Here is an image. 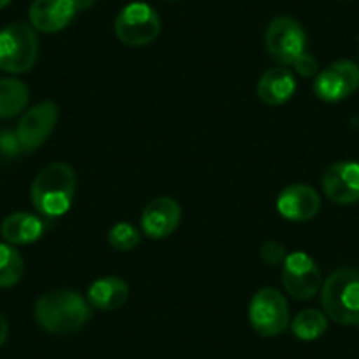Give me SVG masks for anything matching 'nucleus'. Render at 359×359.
I'll return each mask as SVG.
<instances>
[{"instance_id":"nucleus-10","label":"nucleus","mask_w":359,"mask_h":359,"mask_svg":"<svg viewBox=\"0 0 359 359\" xmlns=\"http://www.w3.org/2000/svg\"><path fill=\"white\" fill-rule=\"evenodd\" d=\"M58 122V106L53 101H44L27 109L20 118L16 134L25 154H32L43 147L51 136Z\"/></svg>"},{"instance_id":"nucleus-28","label":"nucleus","mask_w":359,"mask_h":359,"mask_svg":"<svg viewBox=\"0 0 359 359\" xmlns=\"http://www.w3.org/2000/svg\"><path fill=\"white\" fill-rule=\"evenodd\" d=\"M169 2H176V0H169Z\"/></svg>"},{"instance_id":"nucleus-21","label":"nucleus","mask_w":359,"mask_h":359,"mask_svg":"<svg viewBox=\"0 0 359 359\" xmlns=\"http://www.w3.org/2000/svg\"><path fill=\"white\" fill-rule=\"evenodd\" d=\"M141 234L137 231L136 226H133L130 222H118L109 229L108 233V241L115 250L118 252H129L134 247L140 245Z\"/></svg>"},{"instance_id":"nucleus-26","label":"nucleus","mask_w":359,"mask_h":359,"mask_svg":"<svg viewBox=\"0 0 359 359\" xmlns=\"http://www.w3.org/2000/svg\"><path fill=\"white\" fill-rule=\"evenodd\" d=\"M74 2L76 11H88L97 4V0H72Z\"/></svg>"},{"instance_id":"nucleus-14","label":"nucleus","mask_w":359,"mask_h":359,"mask_svg":"<svg viewBox=\"0 0 359 359\" xmlns=\"http://www.w3.org/2000/svg\"><path fill=\"white\" fill-rule=\"evenodd\" d=\"M76 13L72 0H34L29 9V22L34 30L57 34L72 22Z\"/></svg>"},{"instance_id":"nucleus-11","label":"nucleus","mask_w":359,"mask_h":359,"mask_svg":"<svg viewBox=\"0 0 359 359\" xmlns=\"http://www.w3.org/2000/svg\"><path fill=\"white\" fill-rule=\"evenodd\" d=\"M323 191L337 205L359 201V162L340 161L331 164L323 175Z\"/></svg>"},{"instance_id":"nucleus-4","label":"nucleus","mask_w":359,"mask_h":359,"mask_svg":"<svg viewBox=\"0 0 359 359\" xmlns=\"http://www.w3.org/2000/svg\"><path fill=\"white\" fill-rule=\"evenodd\" d=\"M39 39L30 23L15 22L0 30V69L23 74L36 65Z\"/></svg>"},{"instance_id":"nucleus-5","label":"nucleus","mask_w":359,"mask_h":359,"mask_svg":"<svg viewBox=\"0 0 359 359\" xmlns=\"http://www.w3.org/2000/svg\"><path fill=\"white\" fill-rule=\"evenodd\" d=\"M248 320L261 337H278L291 324L287 299L277 289L264 287L255 292L248 305Z\"/></svg>"},{"instance_id":"nucleus-20","label":"nucleus","mask_w":359,"mask_h":359,"mask_svg":"<svg viewBox=\"0 0 359 359\" xmlns=\"http://www.w3.org/2000/svg\"><path fill=\"white\" fill-rule=\"evenodd\" d=\"M25 271L22 254L13 245L0 243V289L18 284Z\"/></svg>"},{"instance_id":"nucleus-8","label":"nucleus","mask_w":359,"mask_h":359,"mask_svg":"<svg viewBox=\"0 0 359 359\" xmlns=\"http://www.w3.org/2000/svg\"><path fill=\"white\" fill-rule=\"evenodd\" d=\"M359 88V65L352 60H337L319 71L313 81V94L324 102H340Z\"/></svg>"},{"instance_id":"nucleus-13","label":"nucleus","mask_w":359,"mask_h":359,"mask_svg":"<svg viewBox=\"0 0 359 359\" xmlns=\"http://www.w3.org/2000/svg\"><path fill=\"white\" fill-rule=\"evenodd\" d=\"M277 210L291 222H306L319 213L320 196L309 185H289L278 194Z\"/></svg>"},{"instance_id":"nucleus-1","label":"nucleus","mask_w":359,"mask_h":359,"mask_svg":"<svg viewBox=\"0 0 359 359\" xmlns=\"http://www.w3.org/2000/svg\"><path fill=\"white\" fill-rule=\"evenodd\" d=\"M37 324L51 334L79 331L92 317V306L72 289H57L41 296L34 306Z\"/></svg>"},{"instance_id":"nucleus-12","label":"nucleus","mask_w":359,"mask_h":359,"mask_svg":"<svg viewBox=\"0 0 359 359\" xmlns=\"http://www.w3.org/2000/svg\"><path fill=\"white\" fill-rule=\"evenodd\" d=\"M182 208L172 198H157L144 206L141 213V231L151 240H164L178 229Z\"/></svg>"},{"instance_id":"nucleus-29","label":"nucleus","mask_w":359,"mask_h":359,"mask_svg":"<svg viewBox=\"0 0 359 359\" xmlns=\"http://www.w3.org/2000/svg\"><path fill=\"white\" fill-rule=\"evenodd\" d=\"M358 326H359V324H358Z\"/></svg>"},{"instance_id":"nucleus-24","label":"nucleus","mask_w":359,"mask_h":359,"mask_svg":"<svg viewBox=\"0 0 359 359\" xmlns=\"http://www.w3.org/2000/svg\"><path fill=\"white\" fill-rule=\"evenodd\" d=\"M292 69H294L299 76H303V78H312V76L319 74V64H317L316 57H312L310 53L302 55V57L294 62Z\"/></svg>"},{"instance_id":"nucleus-16","label":"nucleus","mask_w":359,"mask_h":359,"mask_svg":"<svg viewBox=\"0 0 359 359\" xmlns=\"http://www.w3.org/2000/svg\"><path fill=\"white\" fill-rule=\"evenodd\" d=\"M44 220L29 212H16L0 224V234L9 245H30L44 234Z\"/></svg>"},{"instance_id":"nucleus-23","label":"nucleus","mask_w":359,"mask_h":359,"mask_svg":"<svg viewBox=\"0 0 359 359\" xmlns=\"http://www.w3.org/2000/svg\"><path fill=\"white\" fill-rule=\"evenodd\" d=\"M22 151V144H20L16 130H2L0 133V157L15 158Z\"/></svg>"},{"instance_id":"nucleus-15","label":"nucleus","mask_w":359,"mask_h":359,"mask_svg":"<svg viewBox=\"0 0 359 359\" xmlns=\"http://www.w3.org/2000/svg\"><path fill=\"white\" fill-rule=\"evenodd\" d=\"M296 92V78L287 67H271L259 78L257 95L264 104H285Z\"/></svg>"},{"instance_id":"nucleus-7","label":"nucleus","mask_w":359,"mask_h":359,"mask_svg":"<svg viewBox=\"0 0 359 359\" xmlns=\"http://www.w3.org/2000/svg\"><path fill=\"white\" fill-rule=\"evenodd\" d=\"M115 34L127 46H147L161 34V18L147 2H130L116 16Z\"/></svg>"},{"instance_id":"nucleus-3","label":"nucleus","mask_w":359,"mask_h":359,"mask_svg":"<svg viewBox=\"0 0 359 359\" xmlns=\"http://www.w3.org/2000/svg\"><path fill=\"white\" fill-rule=\"evenodd\" d=\"M320 305L327 319L338 324H359V271L340 268L320 287Z\"/></svg>"},{"instance_id":"nucleus-6","label":"nucleus","mask_w":359,"mask_h":359,"mask_svg":"<svg viewBox=\"0 0 359 359\" xmlns=\"http://www.w3.org/2000/svg\"><path fill=\"white\" fill-rule=\"evenodd\" d=\"M266 51L284 67H292L306 53L309 39L303 27L291 16H278L269 23L264 34Z\"/></svg>"},{"instance_id":"nucleus-22","label":"nucleus","mask_w":359,"mask_h":359,"mask_svg":"<svg viewBox=\"0 0 359 359\" xmlns=\"http://www.w3.org/2000/svg\"><path fill=\"white\" fill-rule=\"evenodd\" d=\"M287 250L282 243L278 241H266L261 247V259L269 266H278L284 264V261L287 259Z\"/></svg>"},{"instance_id":"nucleus-19","label":"nucleus","mask_w":359,"mask_h":359,"mask_svg":"<svg viewBox=\"0 0 359 359\" xmlns=\"http://www.w3.org/2000/svg\"><path fill=\"white\" fill-rule=\"evenodd\" d=\"M292 334L298 340L313 341L323 337L327 330V317L326 313L316 309H306L299 312L289 324Z\"/></svg>"},{"instance_id":"nucleus-25","label":"nucleus","mask_w":359,"mask_h":359,"mask_svg":"<svg viewBox=\"0 0 359 359\" xmlns=\"http://www.w3.org/2000/svg\"><path fill=\"white\" fill-rule=\"evenodd\" d=\"M8 334H9V324H8V320H6V317L0 313V347L6 344V340H8Z\"/></svg>"},{"instance_id":"nucleus-2","label":"nucleus","mask_w":359,"mask_h":359,"mask_svg":"<svg viewBox=\"0 0 359 359\" xmlns=\"http://www.w3.org/2000/svg\"><path fill=\"white\" fill-rule=\"evenodd\" d=\"M76 192V172L65 162L46 165L30 187V199L46 219H57L69 212Z\"/></svg>"},{"instance_id":"nucleus-18","label":"nucleus","mask_w":359,"mask_h":359,"mask_svg":"<svg viewBox=\"0 0 359 359\" xmlns=\"http://www.w3.org/2000/svg\"><path fill=\"white\" fill-rule=\"evenodd\" d=\"M29 86L18 78L0 79V120H9L22 115L29 106Z\"/></svg>"},{"instance_id":"nucleus-9","label":"nucleus","mask_w":359,"mask_h":359,"mask_svg":"<svg viewBox=\"0 0 359 359\" xmlns=\"http://www.w3.org/2000/svg\"><path fill=\"white\" fill-rule=\"evenodd\" d=\"M282 284L296 299H310L323 287L319 266L305 252H292L282 264Z\"/></svg>"},{"instance_id":"nucleus-27","label":"nucleus","mask_w":359,"mask_h":359,"mask_svg":"<svg viewBox=\"0 0 359 359\" xmlns=\"http://www.w3.org/2000/svg\"><path fill=\"white\" fill-rule=\"evenodd\" d=\"M13 0H0V9H4V8H8L9 4H11Z\"/></svg>"},{"instance_id":"nucleus-17","label":"nucleus","mask_w":359,"mask_h":359,"mask_svg":"<svg viewBox=\"0 0 359 359\" xmlns=\"http://www.w3.org/2000/svg\"><path fill=\"white\" fill-rule=\"evenodd\" d=\"M129 299V285L118 277H102L90 285L86 302L95 310H118Z\"/></svg>"}]
</instances>
